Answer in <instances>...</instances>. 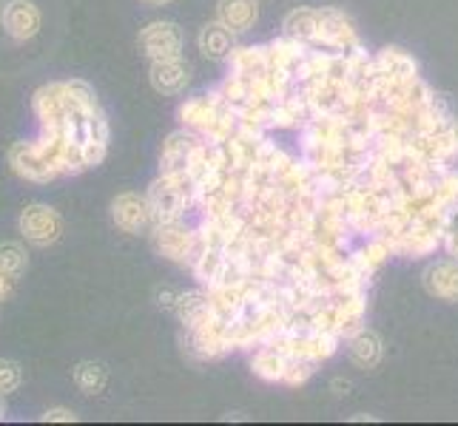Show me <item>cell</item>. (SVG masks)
Instances as JSON below:
<instances>
[{
	"mask_svg": "<svg viewBox=\"0 0 458 426\" xmlns=\"http://www.w3.org/2000/svg\"><path fill=\"white\" fill-rule=\"evenodd\" d=\"M31 112L38 117L40 134H60L72 117V105L63 83H46L31 97Z\"/></svg>",
	"mask_w": 458,
	"mask_h": 426,
	"instance_id": "6da1fadb",
	"label": "cell"
},
{
	"mask_svg": "<svg viewBox=\"0 0 458 426\" xmlns=\"http://www.w3.org/2000/svg\"><path fill=\"white\" fill-rule=\"evenodd\" d=\"M9 165L26 182L46 185V182H52L57 177V171L52 168L49 156H46V151L40 146V139H31V142L21 139V142H14V146L9 148Z\"/></svg>",
	"mask_w": 458,
	"mask_h": 426,
	"instance_id": "7a4b0ae2",
	"label": "cell"
},
{
	"mask_svg": "<svg viewBox=\"0 0 458 426\" xmlns=\"http://www.w3.org/2000/svg\"><path fill=\"white\" fill-rule=\"evenodd\" d=\"M18 228L21 233L26 236V242H31L35 247H49L60 239L63 233V222H60V213L49 205H26L21 211V219H18Z\"/></svg>",
	"mask_w": 458,
	"mask_h": 426,
	"instance_id": "3957f363",
	"label": "cell"
},
{
	"mask_svg": "<svg viewBox=\"0 0 458 426\" xmlns=\"http://www.w3.org/2000/svg\"><path fill=\"white\" fill-rule=\"evenodd\" d=\"M140 52L148 60H174L182 52V31L177 23H148L140 31Z\"/></svg>",
	"mask_w": 458,
	"mask_h": 426,
	"instance_id": "277c9868",
	"label": "cell"
},
{
	"mask_svg": "<svg viewBox=\"0 0 458 426\" xmlns=\"http://www.w3.org/2000/svg\"><path fill=\"white\" fill-rule=\"evenodd\" d=\"M194 230H188L180 222H165V225H157L154 228V242H157V250H160V256L171 259V262H182L188 264V256H191V247H194Z\"/></svg>",
	"mask_w": 458,
	"mask_h": 426,
	"instance_id": "5b68a950",
	"label": "cell"
},
{
	"mask_svg": "<svg viewBox=\"0 0 458 426\" xmlns=\"http://www.w3.org/2000/svg\"><path fill=\"white\" fill-rule=\"evenodd\" d=\"M4 29L12 40H31L40 31V9L31 0H9L4 6Z\"/></svg>",
	"mask_w": 458,
	"mask_h": 426,
	"instance_id": "8992f818",
	"label": "cell"
},
{
	"mask_svg": "<svg viewBox=\"0 0 458 426\" xmlns=\"http://www.w3.org/2000/svg\"><path fill=\"white\" fill-rule=\"evenodd\" d=\"M199 146V139L188 131L171 134L163 146V156H160V171L168 173V177H182L194 160V151Z\"/></svg>",
	"mask_w": 458,
	"mask_h": 426,
	"instance_id": "52a82bcc",
	"label": "cell"
},
{
	"mask_svg": "<svg viewBox=\"0 0 458 426\" xmlns=\"http://www.w3.org/2000/svg\"><path fill=\"white\" fill-rule=\"evenodd\" d=\"M112 216L114 225L125 233H140L151 222V211H148V199L137 196V194H120L112 202Z\"/></svg>",
	"mask_w": 458,
	"mask_h": 426,
	"instance_id": "ba28073f",
	"label": "cell"
},
{
	"mask_svg": "<svg viewBox=\"0 0 458 426\" xmlns=\"http://www.w3.org/2000/svg\"><path fill=\"white\" fill-rule=\"evenodd\" d=\"M188 83V69L180 57L151 60V86L160 94H180Z\"/></svg>",
	"mask_w": 458,
	"mask_h": 426,
	"instance_id": "9c48e42d",
	"label": "cell"
},
{
	"mask_svg": "<svg viewBox=\"0 0 458 426\" xmlns=\"http://www.w3.org/2000/svg\"><path fill=\"white\" fill-rule=\"evenodd\" d=\"M257 21L254 0H219V23L231 31H248Z\"/></svg>",
	"mask_w": 458,
	"mask_h": 426,
	"instance_id": "30bf717a",
	"label": "cell"
},
{
	"mask_svg": "<svg viewBox=\"0 0 458 426\" xmlns=\"http://www.w3.org/2000/svg\"><path fill=\"white\" fill-rule=\"evenodd\" d=\"M233 31L223 23H211V26H205L202 29V35H199V49L205 57H231L233 54Z\"/></svg>",
	"mask_w": 458,
	"mask_h": 426,
	"instance_id": "8fae6325",
	"label": "cell"
},
{
	"mask_svg": "<svg viewBox=\"0 0 458 426\" xmlns=\"http://www.w3.org/2000/svg\"><path fill=\"white\" fill-rule=\"evenodd\" d=\"M106 381H108V375L100 361H81V364L74 367V384L81 392H86V396H98V392H103Z\"/></svg>",
	"mask_w": 458,
	"mask_h": 426,
	"instance_id": "7c38bea8",
	"label": "cell"
},
{
	"mask_svg": "<svg viewBox=\"0 0 458 426\" xmlns=\"http://www.w3.org/2000/svg\"><path fill=\"white\" fill-rule=\"evenodd\" d=\"M428 288L441 298H458V264H436L428 273Z\"/></svg>",
	"mask_w": 458,
	"mask_h": 426,
	"instance_id": "4fadbf2b",
	"label": "cell"
},
{
	"mask_svg": "<svg viewBox=\"0 0 458 426\" xmlns=\"http://www.w3.org/2000/svg\"><path fill=\"white\" fill-rule=\"evenodd\" d=\"M63 86H66V97H69L72 112H98L100 108L98 94H94V88L86 80H66Z\"/></svg>",
	"mask_w": 458,
	"mask_h": 426,
	"instance_id": "5bb4252c",
	"label": "cell"
},
{
	"mask_svg": "<svg viewBox=\"0 0 458 426\" xmlns=\"http://www.w3.org/2000/svg\"><path fill=\"white\" fill-rule=\"evenodd\" d=\"M29 264L26 250L18 242H4L0 245V271H9V273H23Z\"/></svg>",
	"mask_w": 458,
	"mask_h": 426,
	"instance_id": "9a60e30c",
	"label": "cell"
},
{
	"mask_svg": "<svg viewBox=\"0 0 458 426\" xmlns=\"http://www.w3.org/2000/svg\"><path fill=\"white\" fill-rule=\"evenodd\" d=\"M378 338L365 333V330H359V336L351 341V355L359 361V364H373V361L378 358Z\"/></svg>",
	"mask_w": 458,
	"mask_h": 426,
	"instance_id": "2e32d148",
	"label": "cell"
},
{
	"mask_svg": "<svg viewBox=\"0 0 458 426\" xmlns=\"http://www.w3.org/2000/svg\"><path fill=\"white\" fill-rule=\"evenodd\" d=\"M23 381V370L18 361L12 358H0V396H9V392H14L21 387Z\"/></svg>",
	"mask_w": 458,
	"mask_h": 426,
	"instance_id": "e0dca14e",
	"label": "cell"
},
{
	"mask_svg": "<svg viewBox=\"0 0 458 426\" xmlns=\"http://www.w3.org/2000/svg\"><path fill=\"white\" fill-rule=\"evenodd\" d=\"M40 421L43 423H74L77 415L72 413V409H66V406H52V409H46V413L40 415Z\"/></svg>",
	"mask_w": 458,
	"mask_h": 426,
	"instance_id": "ac0fdd59",
	"label": "cell"
},
{
	"mask_svg": "<svg viewBox=\"0 0 458 426\" xmlns=\"http://www.w3.org/2000/svg\"><path fill=\"white\" fill-rule=\"evenodd\" d=\"M14 293V273L0 271V302H9Z\"/></svg>",
	"mask_w": 458,
	"mask_h": 426,
	"instance_id": "d6986e66",
	"label": "cell"
},
{
	"mask_svg": "<svg viewBox=\"0 0 458 426\" xmlns=\"http://www.w3.org/2000/svg\"><path fill=\"white\" fill-rule=\"evenodd\" d=\"M6 413H9V409H6V401H4V396H0V421H6Z\"/></svg>",
	"mask_w": 458,
	"mask_h": 426,
	"instance_id": "ffe728a7",
	"label": "cell"
},
{
	"mask_svg": "<svg viewBox=\"0 0 458 426\" xmlns=\"http://www.w3.org/2000/svg\"><path fill=\"white\" fill-rule=\"evenodd\" d=\"M146 4H151V6H163V4H171V0H146Z\"/></svg>",
	"mask_w": 458,
	"mask_h": 426,
	"instance_id": "44dd1931",
	"label": "cell"
}]
</instances>
